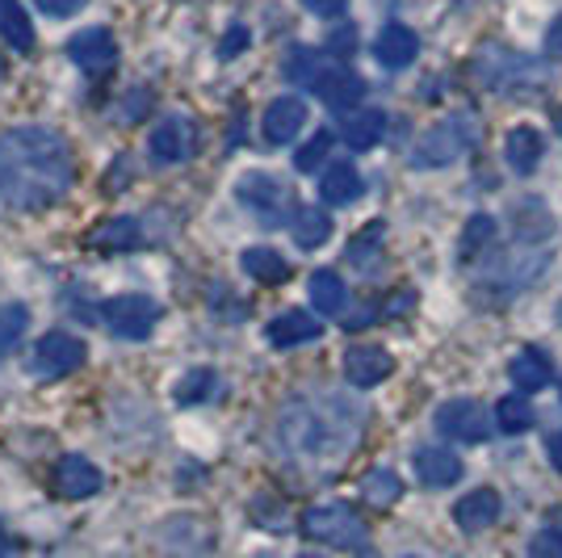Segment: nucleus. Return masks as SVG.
<instances>
[{
	"instance_id": "obj_31",
	"label": "nucleus",
	"mask_w": 562,
	"mask_h": 558,
	"mask_svg": "<svg viewBox=\"0 0 562 558\" xmlns=\"http://www.w3.org/2000/svg\"><path fill=\"white\" fill-rule=\"evenodd\" d=\"M492 235H495V223L487 214H474L467 223V232H462V244H458V260L462 265H474L483 248H492Z\"/></svg>"
},
{
	"instance_id": "obj_34",
	"label": "nucleus",
	"mask_w": 562,
	"mask_h": 558,
	"mask_svg": "<svg viewBox=\"0 0 562 558\" xmlns=\"http://www.w3.org/2000/svg\"><path fill=\"white\" fill-rule=\"evenodd\" d=\"M319 55L315 51H306V47H299V51H290V59H285V76L290 80H299V85H315V76H319Z\"/></svg>"
},
{
	"instance_id": "obj_41",
	"label": "nucleus",
	"mask_w": 562,
	"mask_h": 558,
	"mask_svg": "<svg viewBox=\"0 0 562 558\" xmlns=\"http://www.w3.org/2000/svg\"><path fill=\"white\" fill-rule=\"evenodd\" d=\"M546 47L559 51V55H562V13L554 18V22H550V34H546Z\"/></svg>"
},
{
	"instance_id": "obj_32",
	"label": "nucleus",
	"mask_w": 562,
	"mask_h": 558,
	"mask_svg": "<svg viewBox=\"0 0 562 558\" xmlns=\"http://www.w3.org/2000/svg\"><path fill=\"white\" fill-rule=\"evenodd\" d=\"M25 324H30V311L25 306H0V357L18 349Z\"/></svg>"
},
{
	"instance_id": "obj_37",
	"label": "nucleus",
	"mask_w": 562,
	"mask_h": 558,
	"mask_svg": "<svg viewBox=\"0 0 562 558\" xmlns=\"http://www.w3.org/2000/svg\"><path fill=\"white\" fill-rule=\"evenodd\" d=\"M529 558H562V534L559 529H541L529 546Z\"/></svg>"
},
{
	"instance_id": "obj_25",
	"label": "nucleus",
	"mask_w": 562,
	"mask_h": 558,
	"mask_svg": "<svg viewBox=\"0 0 562 558\" xmlns=\"http://www.w3.org/2000/svg\"><path fill=\"white\" fill-rule=\"evenodd\" d=\"M0 38L13 51L34 47V25H30V18H25V9L18 0H0Z\"/></svg>"
},
{
	"instance_id": "obj_9",
	"label": "nucleus",
	"mask_w": 562,
	"mask_h": 558,
	"mask_svg": "<svg viewBox=\"0 0 562 558\" xmlns=\"http://www.w3.org/2000/svg\"><path fill=\"white\" fill-rule=\"evenodd\" d=\"M68 55L76 59V68L97 80V76L114 71V64H117L114 34H110V30H101V25H93V30H80V34L68 43Z\"/></svg>"
},
{
	"instance_id": "obj_30",
	"label": "nucleus",
	"mask_w": 562,
	"mask_h": 558,
	"mask_svg": "<svg viewBox=\"0 0 562 558\" xmlns=\"http://www.w3.org/2000/svg\"><path fill=\"white\" fill-rule=\"evenodd\" d=\"M361 495L374 504V509H391L398 495H403V483H398L395 470H386V466H378L366 475V483H361Z\"/></svg>"
},
{
	"instance_id": "obj_18",
	"label": "nucleus",
	"mask_w": 562,
	"mask_h": 558,
	"mask_svg": "<svg viewBox=\"0 0 562 558\" xmlns=\"http://www.w3.org/2000/svg\"><path fill=\"white\" fill-rule=\"evenodd\" d=\"M508 378L516 382L520 395H533V391H541V387H550L554 370H550V357H546L541 349H520L513 357V366H508Z\"/></svg>"
},
{
	"instance_id": "obj_39",
	"label": "nucleus",
	"mask_w": 562,
	"mask_h": 558,
	"mask_svg": "<svg viewBox=\"0 0 562 558\" xmlns=\"http://www.w3.org/2000/svg\"><path fill=\"white\" fill-rule=\"evenodd\" d=\"M38 9L47 18H71L76 9H85V0H38Z\"/></svg>"
},
{
	"instance_id": "obj_5",
	"label": "nucleus",
	"mask_w": 562,
	"mask_h": 558,
	"mask_svg": "<svg viewBox=\"0 0 562 558\" xmlns=\"http://www.w3.org/2000/svg\"><path fill=\"white\" fill-rule=\"evenodd\" d=\"M239 202L257 214L260 223H269V227H278L281 219H290V210H294V193L290 186L281 181V177H269V172H248V177H239Z\"/></svg>"
},
{
	"instance_id": "obj_44",
	"label": "nucleus",
	"mask_w": 562,
	"mask_h": 558,
	"mask_svg": "<svg viewBox=\"0 0 562 558\" xmlns=\"http://www.w3.org/2000/svg\"><path fill=\"white\" fill-rule=\"evenodd\" d=\"M303 558H315V555H303Z\"/></svg>"
},
{
	"instance_id": "obj_7",
	"label": "nucleus",
	"mask_w": 562,
	"mask_h": 558,
	"mask_svg": "<svg viewBox=\"0 0 562 558\" xmlns=\"http://www.w3.org/2000/svg\"><path fill=\"white\" fill-rule=\"evenodd\" d=\"M437 428L453 442H487L492 437V412L479 399H449L446 408L437 412Z\"/></svg>"
},
{
	"instance_id": "obj_42",
	"label": "nucleus",
	"mask_w": 562,
	"mask_h": 558,
	"mask_svg": "<svg viewBox=\"0 0 562 558\" xmlns=\"http://www.w3.org/2000/svg\"><path fill=\"white\" fill-rule=\"evenodd\" d=\"M550 458H554V466L562 470V433H554V437H550Z\"/></svg>"
},
{
	"instance_id": "obj_19",
	"label": "nucleus",
	"mask_w": 562,
	"mask_h": 558,
	"mask_svg": "<svg viewBox=\"0 0 562 558\" xmlns=\"http://www.w3.org/2000/svg\"><path fill=\"white\" fill-rule=\"evenodd\" d=\"M361 189H366V181H361L357 164H349V160L331 164L328 172H324V181H319V193H324V202H331V207H349V202H357Z\"/></svg>"
},
{
	"instance_id": "obj_29",
	"label": "nucleus",
	"mask_w": 562,
	"mask_h": 558,
	"mask_svg": "<svg viewBox=\"0 0 562 558\" xmlns=\"http://www.w3.org/2000/svg\"><path fill=\"white\" fill-rule=\"evenodd\" d=\"M529 424H533V403L525 395H508L495 403V428H499V433L516 437V433H525Z\"/></svg>"
},
{
	"instance_id": "obj_24",
	"label": "nucleus",
	"mask_w": 562,
	"mask_h": 558,
	"mask_svg": "<svg viewBox=\"0 0 562 558\" xmlns=\"http://www.w3.org/2000/svg\"><path fill=\"white\" fill-rule=\"evenodd\" d=\"M214 391H218V373H214L211 366H193L189 373H181V378H177L172 399H177L181 408H193V403H206V399H214Z\"/></svg>"
},
{
	"instance_id": "obj_36",
	"label": "nucleus",
	"mask_w": 562,
	"mask_h": 558,
	"mask_svg": "<svg viewBox=\"0 0 562 558\" xmlns=\"http://www.w3.org/2000/svg\"><path fill=\"white\" fill-rule=\"evenodd\" d=\"M352 51H357V30H352V25H336V30L328 34V55L349 59Z\"/></svg>"
},
{
	"instance_id": "obj_14",
	"label": "nucleus",
	"mask_w": 562,
	"mask_h": 558,
	"mask_svg": "<svg viewBox=\"0 0 562 558\" xmlns=\"http://www.w3.org/2000/svg\"><path fill=\"white\" fill-rule=\"evenodd\" d=\"M453 521H458V529H467V534H483V529H492L495 521H499V495L492 488H479L462 495L458 504H453Z\"/></svg>"
},
{
	"instance_id": "obj_12",
	"label": "nucleus",
	"mask_w": 562,
	"mask_h": 558,
	"mask_svg": "<svg viewBox=\"0 0 562 558\" xmlns=\"http://www.w3.org/2000/svg\"><path fill=\"white\" fill-rule=\"evenodd\" d=\"M311 89H315V97H324L331 110H349V105H357V101H361V93H366L361 76H357V71H349L345 64H324Z\"/></svg>"
},
{
	"instance_id": "obj_23",
	"label": "nucleus",
	"mask_w": 562,
	"mask_h": 558,
	"mask_svg": "<svg viewBox=\"0 0 562 558\" xmlns=\"http://www.w3.org/2000/svg\"><path fill=\"white\" fill-rule=\"evenodd\" d=\"M382 131H386L382 110H357V114H349L345 126H340V135H345V143H349L352 152H370V147L382 140Z\"/></svg>"
},
{
	"instance_id": "obj_28",
	"label": "nucleus",
	"mask_w": 562,
	"mask_h": 558,
	"mask_svg": "<svg viewBox=\"0 0 562 558\" xmlns=\"http://www.w3.org/2000/svg\"><path fill=\"white\" fill-rule=\"evenodd\" d=\"M345 299H349V290H345L340 274L319 269V274L311 278V303L319 306L324 315H340V311H345Z\"/></svg>"
},
{
	"instance_id": "obj_40",
	"label": "nucleus",
	"mask_w": 562,
	"mask_h": 558,
	"mask_svg": "<svg viewBox=\"0 0 562 558\" xmlns=\"http://www.w3.org/2000/svg\"><path fill=\"white\" fill-rule=\"evenodd\" d=\"M303 4L315 18H340V13L349 9V0H303Z\"/></svg>"
},
{
	"instance_id": "obj_16",
	"label": "nucleus",
	"mask_w": 562,
	"mask_h": 558,
	"mask_svg": "<svg viewBox=\"0 0 562 558\" xmlns=\"http://www.w3.org/2000/svg\"><path fill=\"white\" fill-rule=\"evenodd\" d=\"M416 51H420V38H416V30H407V25H398L391 22L382 34H378V43H374V55H378V64L382 68H407L412 59H416Z\"/></svg>"
},
{
	"instance_id": "obj_26",
	"label": "nucleus",
	"mask_w": 562,
	"mask_h": 558,
	"mask_svg": "<svg viewBox=\"0 0 562 558\" xmlns=\"http://www.w3.org/2000/svg\"><path fill=\"white\" fill-rule=\"evenodd\" d=\"M239 265H244L248 278L265 281V286H278V281L290 278V265H285L281 253H273V248H248V253L239 256Z\"/></svg>"
},
{
	"instance_id": "obj_27",
	"label": "nucleus",
	"mask_w": 562,
	"mask_h": 558,
	"mask_svg": "<svg viewBox=\"0 0 562 558\" xmlns=\"http://www.w3.org/2000/svg\"><path fill=\"white\" fill-rule=\"evenodd\" d=\"M331 235V219L324 214L319 207H303L294 214V239H299V248H324Z\"/></svg>"
},
{
	"instance_id": "obj_11",
	"label": "nucleus",
	"mask_w": 562,
	"mask_h": 558,
	"mask_svg": "<svg viewBox=\"0 0 562 558\" xmlns=\"http://www.w3.org/2000/svg\"><path fill=\"white\" fill-rule=\"evenodd\" d=\"M50 488H55L59 500H89V495L101 491V470L89 458L68 454V458H59L55 470H50Z\"/></svg>"
},
{
	"instance_id": "obj_17",
	"label": "nucleus",
	"mask_w": 562,
	"mask_h": 558,
	"mask_svg": "<svg viewBox=\"0 0 562 558\" xmlns=\"http://www.w3.org/2000/svg\"><path fill=\"white\" fill-rule=\"evenodd\" d=\"M416 475L424 488H449L462 479V462H458V454H449L441 445H424L416 449Z\"/></svg>"
},
{
	"instance_id": "obj_20",
	"label": "nucleus",
	"mask_w": 562,
	"mask_h": 558,
	"mask_svg": "<svg viewBox=\"0 0 562 558\" xmlns=\"http://www.w3.org/2000/svg\"><path fill=\"white\" fill-rule=\"evenodd\" d=\"M541 152H546V140H541L538 126H513L508 131V143H504V156L516 172H533L541 164Z\"/></svg>"
},
{
	"instance_id": "obj_13",
	"label": "nucleus",
	"mask_w": 562,
	"mask_h": 558,
	"mask_svg": "<svg viewBox=\"0 0 562 558\" xmlns=\"http://www.w3.org/2000/svg\"><path fill=\"white\" fill-rule=\"evenodd\" d=\"M395 370V361H391V353L378 349V345H357V349L345 353V378H349L352 387H361V391H370L378 382H386Z\"/></svg>"
},
{
	"instance_id": "obj_1",
	"label": "nucleus",
	"mask_w": 562,
	"mask_h": 558,
	"mask_svg": "<svg viewBox=\"0 0 562 558\" xmlns=\"http://www.w3.org/2000/svg\"><path fill=\"white\" fill-rule=\"evenodd\" d=\"M71 147L50 126H13L0 135V207L47 210L71 189Z\"/></svg>"
},
{
	"instance_id": "obj_15",
	"label": "nucleus",
	"mask_w": 562,
	"mask_h": 558,
	"mask_svg": "<svg viewBox=\"0 0 562 558\" xmlns=\"http://www.w3.org/2000/svg\"><path fill=\"white\" fill-rule=\"evenodd\" d=\"M306 126V101L303 97H278L265 110V140L269 143H290Z\"/></svg>"
},
{
	"instance_id": "obj_4",
	"label": "nucleus",
	"mask_w": 562,
	"mask_h": 558,
	"mask_svg": "<svg viewBox=\"0 0 562 558\" xmlns=\"http://www.w3.org/2000/svg\"><path fill=\"white\" fill-rule=\"evenodd\" d=\"M303 534L336 546V550H366L370 546V529L366 521L349 509V504H319V509L303 512Z\"/></svg>"
},
{
	"instance_id": "obj_10",
	"label": "nucleus",
	"mask_w": 562,
	"mask_h": 558,
	"mask_svg": "<svg viewBox=\"0 0 562 558\" xmlns=\"http://www.w3.org/2000/svg\"><path fill=\"white\" fill-rule=\"evenodd\" d=\"M147 147H151L156 160H165V164L189 160V156L198 152V122L181 114L165 118V122L151 131V143H147Z\"/></svg>"
},
{
	"instance_id": "obj_6",
	"label": "nucleus",
	"mask_w": 562,
	"mask_h": 558,
	"mask_svg": "<svg viewBox=\"0 0 562 558\" xmlns=\"http://www.w3.org/2000/svg\"><path fill=\"white\" fill-rule=\"evenodd\" d=\"M156 320H160V303L147 294H117L105 303V324L122 341H143L156 327Z\"/></svg>"
},
{
	"instance_id": "obj_8",
	"label": "nucleus",
	"mask_w": 562,
	"mask_h": 558,
	"mask_svg": "<svg viewBox=\"0 0 562 558\" xmlns=\"http://www.w3.org/2000/svg\"><path fill=\"white\" fill-rule=\"evenodd\" d=\"M85 341L71 336V332H47L34 349V373L38 378H64L76 366H85Z\"/></svg>"
},
{
	"instance_id": "obj_22",
	"label": "nucleus",
	"mask_w": 562,
	"mask_h": 558,
	"mask_svg": "<svg viewBox=\"0 0 562 558\" xmlns=\"http://www.w3.org/2000/svg\"><path fill=\"white\" fill-rule=\"evenodd\" d=\"M89 244L101 248V253H131V248L143 244V232L135 219H110V223H101V227L89 235Z\"/></svg>"
},
{
	"instance_id": "obj_43",
	"label": "nucleus",
	"mask_w": 562,
	"mask_h": 558,
	"mask_svg": "<svg viewBox=\"0 0 562 558\" xmlns=\"http://www.w3.org/2000/svg\"><path fill=\"white\" fill-rule=\"evenodd\" d=\"M4 550H9V534H4V525H0V558H4Z\"/></svg>"
},
{
	"instance_id": "obj_38",
	"label": "nucleus",
	"mask_w": 562,
	"mask_h": 558,
	"mask_svg": "<svg viewBox=\"0 0 562 558\" xmlns=\"http://www.w3.org/2000/svg\"><path fill=\"white\" fill-rule=\"evenodd\" d=\"M244 47H248V25H232V30H227V38L218 43V55H223V59H235Z\"/></svg>"
},
{
	"instance_id": "obj_35",
	"label": "nucleus",
	"mask_w": 562,
	"mask_h": 558,
	"mask_svg": "<svg viewBox=\"0 0 562 558\" xmlns=\"http://www.w3.org/2000/svg\"><path fill=\"white\" fill-rule=\"evenodd\" d=\"M328 152H331V131H319V135L294 156V168H299V172H315L319 164L328 160Z\"/></svg>"
},
{
	"instance_id": "obj_3",
	"label": "nucleus",
	"mask_w": 562,
	"mask_h": 558,
	"mask_svg": "<svg viewBox=\"0 0 562 558\" xmlns=\"http://www.w3.org/2000/svg\"><path fill=\"white\" fill-rule=\"evenodd\" d=\"M474 140H479L474 114H449V118H441L437 126L424 131V140L416 143V152H412V164H416V168H446V164H453L458 156H467L470 147H474Z\"/></svg>"
},
{
	"instance_id": "obj_33",
	"label": "nucleus",
	"mask_w": 562,
	"mask_h": 558,
	"mask_svg": "<svg viewBox=\"0 0 562 558\" xmlns=\"http://www.w3.org/2000/svg\"><path fill=\"white\" fill-rule=\"evenodd\" d=\"M378 248H382V223H370V227L349 244V260L357 269H374Z\"/></svg>"
},
{
	"instance_id": "obj_45",
	"label": "nucleus",
	"mask_w": 562,
	"mask_h": 558,
	"mask_svg": "<svg viewBox=\"0 0 562 558\" xmlns=\"http://www.w3.org/2000/svg\"><path fill=\"white\" fill-rule=\"evenodd\" d=\"M462 4H467V0H462Z\"/></svg>"
},
{
	"instance_id": "obj_21",
	"label": "nucleus",
	"mask_w": 562,
	"mask_h": 558,
	"mask_svg": "<svg viewBox=\"0 0 562 558\" xmlns=\"http://www.w3.org/2000/svg\"><path fill=\"white\" fill-rule=\"evenodd\" d=\"M315 336H319V324L306 311H285L269 324V345H278V349H294V345H306Z\"/></svg>"
},
{
	"instance_id": "obj_2",
	"label": "nucleus",
	"mask_w": 562,
	"mask_h": 558,
	"mask_svg": "<svg viewBox=\"0 0 562 558\" xmlns=\"http://www.w3.org/2000/svg\"><path fill=\"white\" fill-rule=\"evenodd\" d=\"M366 412L340 395L299 399L278 420V442L294 458H340L361 442Z\"/></svg>"
}]
</instances>
